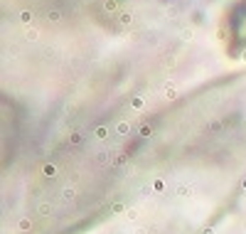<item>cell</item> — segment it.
Listing matches in <instances>:
<instances>
[]
</instances>
